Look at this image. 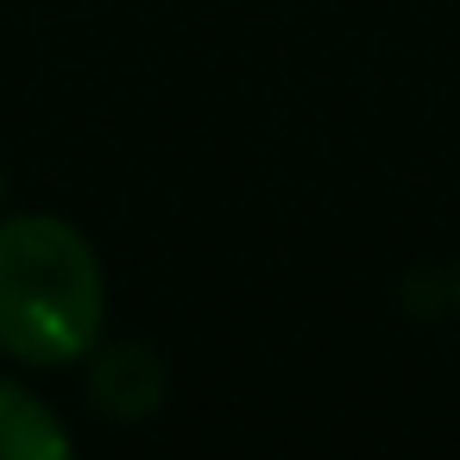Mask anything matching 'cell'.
Instances as JSON below:
<instances>
[{
	"mask_svg": "<svg viewBox=\"0 0 460 460\" xmlns=\"http://www.w3.org/2000/svg\"><path fill=\"white\" fill-rule=\"evenodd\" d=\"M102 259L58 215L0 221V347L26 366L83 359L102 334Z\"/></svg>",
	"mask_w": 460,
	"mask_h": 460,
	"instance_id": "1",
	"label": "cell"
},
{
	"mask_svg": "<svg viewBox=\"0 0 460 460\" xmlns=\"http://www.w3.org/2000/svg\"><path fill=\"white\" fill-rule=\"evenodd\" d=\"M89 391H95V403L108 410V416H152L158 410V397H164V372H158V359L146 353V347H108L102 359H95V372H89Z\"/></svg>",
	"mask_w": 460,
	"mask_h": 460,
	"instance_id": "2",
	"label": "cell"
},
{
	"mask_svg": "<svg viewBox=\"0 0 460 460\" xmlns=\"http://www.w3.org/2000/svg\"><path fill=\"white\" fill-rule=\"evenodd\" d=\"M70 454V435L58 429V416L26 391L0 378V460H58Z\"/></svg>",
	"mask_w": 460,
	"mask_h": 460,
	"instance_id": "3",
	"label": "cell"
},
{
	"mask_svg": "<svg viewBox=\"0 0 460 460\" xmlns=\"http://www.w3.org/2000/svg\"><path fill=\"white\" fill-rule=\"evenodd\" d=\"M0 190H7V171H0Z\"/></svg>",
	"mask_w": 460,
	"mask_h": 460,
	"instance_id": "4",
	"label": "cell"
}]
</instances>
